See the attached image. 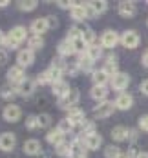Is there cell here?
Returning <instances> with one entry per match:
<instances>
[{
	"instance_id": "obj_1",
	"label": "cell",
	"mask_w": 148,
	"mask_h": 158,
	"mask_svg": "<svg viewBox=\"0 0 148 158\" xmlns=\"http://www.w3.org/2000/svg\"><path fill=\"white\" fill-rule=\"evenodd\" d=\"M22 42H28V31H26L24 26H15V27L9 31V35L6 36L4 46L7 49H16Z\"/></svg>"
},
{
	"instance_id": "obj_2",
	"label": "cell",
	"mask_w": 148,
	"mask_h": 158,
	"mask_svg": "<svg viewBox=\"0 0 148 158\" xmlns=\"http://www.w3.org/2000/svg\"><path fill=\"white\" fill-rule=\"evenodd\" d=\"M112 82V89L115 91H119V93H124L126 91V87L130 85V75H126V73H115L114 77L110 78Z\"/></svg>"
},
{
	"instance_id": "obj_3",
	"label": "cell",
	"mask_w": 148,
	"mask_h": 158,
	"mask_svg": "<svg viewBox=\"0 0 148 158\" xmlns=\"http://www.w3.org/2000/svg\"><path fill=\"white\" fill-rule=\"evenodd\" d=\"M121 42V35L114 29H106V31L101 35V46L108 49H114L117 44Z\"/></svg>"
},
{
	"instance_id": "obj_4",
	"label": "cell",
	"mask_w": 148,
	"mask_h": 158,
	"mask_svg": "<svg viewBox=\"0 0 148 158\" xmlns=\"http://www.w3.org/2000/svg\"><path fill=\"white\" fill-rule=\"evenodd\" d=\"M139 42H141V36H139V33L133 31V29H128V31H124L121 35V44L126 49H135L139 46Z\"/></svg>"
},
{
	"instance_id": "obj_5",
	"label": "cell",
	"mask_w": 148,
	"mask_h": 158,
	"mask_svg": "<svg viewBox=\"0 0 148 158\" xmlns=\"http://www.w3.org/2000/svg\"><path fill=\"white\" fill-rule=\"evenodd\" d=\"M79 98H81V93H79L77 89H71L62 100H59V107H61V109H66V111L73 109V107H77Z\"/></svg>"
},
{
	"instance_id": "obj_6",
	"label": "cell",
	"mask_w": 148,
	"mask_h": 158,
	"mask_svg": "<svg viewBox=\"0 0 148 158\" xmlns=\"http://www.w3.org/2000/svg\"><path fill=\"white\" fill-rule=\"evenodd\" d=\"M114 111H115V104L114 102H101L99 106H95V109H93V116L95 118H108V116H112L114 114Z\"/></svg>"
},
{
	"instance_id": "obj_7",
	"label": "cell",
	"mask_w": 148,
	"mask_h": 158,
	"mask_svg": "<svg viewBox=\"0 0 148 158\" xmlns=\"http://www.w3.org/2000/svg\"><path fill=\"white\" fill-rule=\"evenodd\" d=\"M7 82L11 84V85H20L24 80H26V75H24V69L22 67H18V65H13V67H9L7 69Z\"/></svg>"
},
{
	"instance_id": "obj_8",
	"label": "cell",
	"mask_w": 148,
	"mask_h": 158,
	"mask_svg": "<svg viewBox=\"0 0 148 158\" xmlns=\"http://www.w3.org/2000/svg\"><path fill=\"white\" fill-rule=\"evenodd\" d=\"M2 116H4V120H6V122H18V120H20V116H22V109H20L16 104H9V106H6V107H4Z\"/></svg>"
},
{
	"instance_id": "obj_9",
	"label": "cell",
	"mask_w": 148,
	"mask_h": 158,
	"mask_svg": "<svg viewBox=\"0 0 148 158\" xmlns=\"http://www.w3.org/2000/svg\"><path fill=\"white\" fill-rule=\"evenodd\" d=\"M35 62V53L31 49H20L18 55H16V65L18 67H29L31 64Z\"/></svg>"
},
{
	"instance_id": "obj_10",
	"label": "cell",
	"mask_w": 148,
	"mask_h": 158,
	"mask_svg": "<svg viewBox=\"0 0 148 158\" xmlns=\"http://www.w3.org/2000/svg\"><path fill=\"white\" fill-rule=\"evenodd\" d=\"M115 109H121V111H126L130 109L132 106H133V96L130 95V93H119L117 95V98H115Z\"/></svg>"
},
{
	"instance_id": "obj_11",
	"label": "cell",
	"mask_w": 148,
	"mask_h": 158,
	"mask_svg": "<svg viewBox=\"0 0 148 158\" xmlns=\"http://www.w3.org/2000/svg\"><path fill=\"white\" fill-rule=\"evenodd\" d=\"M16 145V136L13 133H2L0 135V149L2 151H6V153H9V151H13Z\"/></svg>"
},
{
	"instance_id": "obj_12",
	"label": "cell",
	"mask_w": 148,
	"mask_h": 158,
	"mask_svg": "<svg viewBox=\"0 0 148 158\" xmlns=\"http://www.w3.org/2000/svg\"><path fill=\"white\" fill-rule=\"evenodd\" d=\"M84 138V143H86V149L88 151H97L99 147L102 145V136L99 133H92L88 136H82Z\"/></svg>"
},
{
	"instance_id": "obj_13",
	"label": "cell",
	"mask_w": 148,
	"mask_h": 158,
	"mask_svg": "<svg viewBox=\"0 0 148 158\" xmlns=\"http://www.w3.org/2000/svg\"><path fill=\"white\" fill-rule=\"evenodd\" d=\"M117 11H119V15L124 16V18H132V16H135V13H137V7H135L133 2H119Z\"/></svg>"
},
{
	"instance_id": "obj_14",
	"label": "cell",
	"mask_w": 148,
	"mask_h": 158,
	"mask_svg": "<svg viewBox=\"0 0 148 158\" xmlns=\"http://www.w3.org/2000/svg\"><path fill=\"white\" fill-rule=\"evenodd\" d=\"M35 87H37V84H35V80L31 78H26L20 85H16V93L20 96H31L35 93Z\"/></svg>"
},
{
	"instance_id": "obj_15",
	"label": "cell",
	"mask_w": 148,
	"mask_h": 158,
	"mask_svg": "<svg viewBox=\"0 0 148 158\" xmlns=\"http://www.w3.org/2000/svg\"><path fill=\"white\" fill-rule=\"evenodd\" d=\"M130 136V129L126 126H115L112 129V140L114 142H124Z\"/></svg>"
},
{
	"instance_id": "obj_16",
	"label": "cell",
	"mask_w": 148,
	"mask_h": 158,
	"mask_svg": "<svg viewBox=\"0 0 148 158\" xmlns=\"http://www.w3.org/2000/svg\"><path fill=\"white\" fill-rule=\"evenodd\" d=\"M48 29H49L48 18H35V20L31 22V31H33V35H37V36L44 35Z\"/></svg>"
},
{
	"instance_id": "obj_17",
	"label": "cell",
	"mask_w": 148,
	"mask_h": 158,
	"mask_svg": "<svg viewBox=\"0 0 148 158\" xmlns=\"http://www.w3.org/2000/svg\"><path fill=\"white\" fill-rule=\"evenodd\" d=\"M71 124H73V127H79L84 122V111L79 109V107H73V109L68 111V116H66Z\"/></svg>"
},
{
	"instance_id": "obj_18",
	"label": "cell",
	"mask_w": 148,
	"mask_h": 158,
	"mask_svg": "<svg viewBox=\"0 0 148 158\" xmlns=\"http://www.w3.org/2000/svg\"><path fill=\"white\" fill-rule=\"evenodd\" d=\"M93 60L84 53V55H79V60H77V67L79 71H84V73H93Z\"/></svg>"
},
{
	"instance_id": "obj_19",
	"label": "cell",
	"mask_w": 148,
	"mask_h": 158,
	"mask_svg": "<svg viewBox=\"0 0 148 158\" xmlns=\"http://www.w3.org/2000/svg\"><path fill=\"white\" fill-rule=\"evenodd\" d=\"M90 96L93 100H97L99 104L101 102H106V96H108V87L106 85H93L90 89Z\"/></svg>"
},
{
	"instance_id": "obj_20",
	"label": "cell",
	"mask_w": 148,
	"mask_h": 158,
	"mask_svg": "<svg viewBox=\"0 0 148 158\" xmlns=\"http://www.w3.org/2000/svg\"><path fill=\"white\" fill-rule=\"evenodd\" d=\"M70 15L71 18L75 20V22H82V20H86L88 15H86V9H84V4H73V7L70 9Z\"/></svg>"
},
{
	"instance_id": "obj_21",
	"label": "cell",
	"mask_w": 148,
	"mask_h": 158,
	"mask_svg": "<svg viewBox=\"0 0 148 158\" xmlns=\"http://www.w3.org/2000/svg\"><path fill=\"white\" fill-rule=\"evenodd\" d=\"M40 151H42V149H40V142H38L37 138H29V140L24 142V153H26V155L35 156V155H38Z\"/></svg>"
},
{
	"instance_id": "obj_22",
	"label": "cell",
	"mask_w": 148,
	"mask_h": 158,
	"mask_svg": "<svg viewBox=\"0 0 148 158\" xmlns=\"http://www.w3.org/2000/svg\"><path fill=\"white\" fill-rule=\"evenodd\" d=\"M51 91H53V95L57 96L59 100H62V98L71 91V89H70V85L66 84L64 80H61V82H57V84H53V85H51Z\"/></svg>"
},
{
	"instance_id": "obj_23",
	"label": "cell",
	"mask_w": 148,
	"mask_h": 158,
	"mask_svg": "<svg viewBox=\"0 0 148 158\" xmlns=\"http://www.w3.org/2000/svg\"><path fill=\"white\" fill-rule=\"evenodd\" d=\"M112 78L104 69H95L93 73H92V80H93V85H106L108 84V80Z\"/></svg>"
},
{
	"instance_id": "obj_24",
	"label": "cell",
	"mask_w": 148,
	"mask_h": 158,
	"mask_svg": "<svg viewBox=\"0 0 148 158\" xmlns=\"http://www.w3.org/2000/svg\"><path fill=\"white\" fill-rule=\"evenodd\" d=\"M59 56L61 58H66V56H70V55H75V49H73V42H70V40H62L61 44H59Z\"/></svg>"
},
{
	"instance_id": "obj_25",
	"label": "cell",
	"mask_w": 148,
	"mask_h": 158,
	"mask_svg": "<svg viewBox=\"0 0 148 158\" xmlns=\"http://www.w3.org/2000/svg\"><path fill=\"white\" fill-rule=\"evenodd\" d=\"M46 73V77H48V80H49V84L53 85V84H57V82H61L62 80V69H59V67H53V65H49V69H46L44 71Z\"/></svg>"
},
{
	"instance_id": "obj_26",
	"label": "cell",
	"mask_w": 148,
	"mask_h": 158,
	"mask_svg": "<svg viewBox=\"0 0 148 158\" xmlns=\"http://www.w3.org/2000/svg\"><path fill=\"white\" fill-rule=\"evenodd\" d=\"M46 140H48V142L51 143V145H55V147H57L59 143L64 142V135H62V133H61V131H59V129L55 127V129L48 131V135H46Z\"/></svg>"
},
{
	"instance_id": "obj_27",
	"label": "cell",
	"mask_w": 148,
	"mask_h": 158,
	"mask_svg": "<svg viewBox=\"0 0 148 158\" xmlns=\"http://www.w3.org/2000/svg\"><path fill=\"white\" fill-rule=\"evenodd\" d=\"M110 77H114L115 73H119L117 71V56L115 55H108V58L104 60V67H102Z\"/></svg>"
},
{
	"instance_id": "obj_28",
	"label": "cell",
	"mask_w": 148,
	"mask_h": 158,
	"mask_svg": "<svg viewBox=\"0 0 148 158\" xmlns=\"http://www.w3.org/2000/svg\"><path fill=\"white\" fill-rule=\"evenodd\" d=\"M16 95H18V93H16V87L11 85V84H6V85H2V89H0V96H2L4 100H7V102L15 100Z\"/></svg>"
},
{
	"instance_id": "obj_29",
	"label": "cell",
	"mask_w": 148,
	"mask_h": 158,
	"mask_svg": "<svg viewBox=\"0 0 148 158\" xmlns=\"http://www.w3.org/2000/svg\"><path fill=\"white\" fill-rule=\"evenodd\" d=\"M44 48V40H42V36H37V35H33L28 38V49H31L33 53L35 51H38V49Z\"/></svg>"
},
{
	"instance_id": "obj_30",
	"label": "cell",
	"mask_w": 148,
	"mask_h": 158,
	"mask_svg": "<svg viewBox=\"0 0 148 158\" xmlns=\"http://www.w3.org/2000/svg\"><path fill=\"white\" fill-rule=\"evenodd\" d=\"M86 55H88L93 62H95V60H99V58L102 56V46H101V42H99V44H93V46H88Z\"/></svg>"
},
{
	"instance_id": "obj_31",
	"label": "cell",
	"mask_w": 148,
	"mask_h": 158,
	"mask_svg": "<svg viewBox=\"0 0 148 158\" xmlns=\"http://www.w3.org/2000/svg\"><path fill=\"white\" fill-rule=\"evenodd\" d=\"M55 153L59 155V156H70L71 158V142H62L59 143L57 147H55Z\"/></svg>"
},
{
	"instance_id": "obj_32",
	"label": "cell",
	"mask_w": 148,
	"mask_h": 158,
	"mask_svg": "<svg viewBox=\"0 0 148 158\" xmlns=\"http://www.w3.org/2000/svg\"><path fill=\"white\" fill-rule=\"evenodd\" d=\"M88 6H90V7L93 9V13H95L97 16H99V15H102V13H104V11L108 9V4H106L104 0H97V2H88Z\"/></svg>"
},
{
	"instance_id": "obj_33",
	"label": "cell",
	"mask_w": 148,
	"mask_h": 158,
	"mask_svg": "<svg viewBox=\"0 0 148 158\" xmlns=\"http://www.w3.org/2000/svg\"><path fill=\"white\" fill-rule=\"evenodd\" d=\"M37 6H38V2H35V0H22V2H18V9H20V11H24V13L35 11V9H37Z\"/></svg>"
},
{
	"instance_id": "obj_34",
	"label": "cell",
	"mask_w": 148,
	"mask_h": 158,
	"mask_svg": "<svg viewBox=\"0 0 148 158\" xmlns=\"http://www.w3.org/2000/svg\"><path fill=\"white\" fill-rule=\"evenodd\" d=\"M82 40H84L88 46H93V44H97V42H95V40H97V36H95L93 29H90V27H88V29H84V31H82Z\"/></svg>"
},
{
	"instance_id": "obj_35",
	"label": "cell",
	"mask_w": 148,
	"mask_h": 158,
	"mask_svg": "<svg viewBox=\"0 0 148 158\" xmlns=\"http://www.w3.org/2000/svg\"><path fill=\"white\" fill-rule=\"evenodd\" d=\"M82 31L84 29H79V27H71L68 35H66V40H70V42H75V40H81L82 38Z\"/></svg>"
},
{
	"instance_id": "obj_36",
	"label": "cell",
	"mask_w": 148,
	"mask_h": 158,
	"mask_svg": "<svg viewBox=\"0 0 148 158\" xmlns=\"http://www.w3.org/2000/svg\"><path fill=\"white\" fill-rule=\"evenodd\" d=\"M37 122H38V129H44V127H49L51 126V116L48 113H42L37 116Z\"/></svg>"
},
{
	"instance_id": "obj_37",
	"label": "cell",
	"mask_w": 148,
	"mask_h": 158,
	"mask_svg": "<svg viewBox=\"0 0 148 158\" xmlns=\"http://www.w3.org/2000/svg\"><path fill=\"white\" fill-rule=\"evenodd\" d=\"M57 129H59L62 135H68V133H71V129H73V124H71L68 118H64V120H61V122H59Z\"/></svg>"
},
{
	"instance_id": "obj_38",
	"label": "cell",
	"mask_w": 148,
	"mask_h": 158,
	"mask_svg": "<svg viewBox=\"0 0 148 158\" xmlns=\"http://www.w3.org/2000/svg\"><path fill=\"white\" fill-rule=\"evenodd\" d=\"M119 155H121V149L117 145H108L104 149V158H117Z\"/></svg>"
},
{
	"instance_id": "obj_39",
	"label": "cell",
	"mask_w": 148,
	"mask_h": 158,
	"mask_svg": "<svg viewBox=\"0 0 148 158\" xmlns=\"http://www.w3.org/2000/svg\"><path fill=\"white\" fill-rule=\"evenodd\" d=\"M73 49H75L77 55H84V53L88 51V44H86L82 38L81 40H75V42H73Z\"/></svg>"
},
{
	"instance_id": "obj_40",
	"label": "cell",
	"mask_w": 148,
	"mask_h": 158,
	"mask_svg": "<svg viewBox=\"0 0 148 158\" xmlns=\"http://www.w3.org/2000/svg\"><path fill=\"white\" fill-rule=\"evenodd\" d=\"M26 127L33 131V129H38V122H37V116H28L26 118Z\"/></svg>"
},
{
	"instance_id": "obj_41",
	"label": "cell",
	"mask_w": 148,
	"mask_h": 158,
	"mask_svg": "<svg viewBox=\"0 0 148 158\" xmlns=\"http://www.w3.org/2000/svg\"><path fill=\"white\" fill-rule=\"evenodd\" d=\"M137 126H139V129H141V131H145V133H148V114H143V116L139 118Z\"/></svg>"
},
{
	"instance_id": "obj_42",
	"label": "cell",
	"mask_w": 148,
	"mask_h": 158,
	"mask_svg": "<svg viewBox=\"0 0 148 158\" xmlns=\"http://www.w3.org/2000/svg\"><path fill=\"white\" fill-rule=\"evenodd\" d=\"M35 84H37V85H46V84H49V80H48V77H46V73H40V75H37Z\"/></svg>"
},
{
	"instance_id": "obj_43",
	"label": "cell",
	"mask_w": 148,
	"mask_h": 158,
	"mask_svg": "<svg viewBox=\"0 0 148 158\" xmlns=\"http://www.w3.org/2000/svg\"><path fill=\"white\" fill-rule=\"evenodd\" d=\"M6 62H7V51L0 48V65H4Z\"/></svg>"
},
{
	"instance_id": "obj_44",
	"label": "cell",
	"mask_w": 148,
	"mask_h": 158,
	"mask_svg": "<svg viewBox=\"0 0 148 158\" xmlns=\"http://www.w3.org/2000/svg\"><path fill=\"white\" fill-rule=\"evenodd\" d=\"M48 26L49 27H57L59 26V18L57 16H48Z\"/></svg>"
},
{
	"instance_id": "obj_45",
	"label": "cell",
	"mask_w": 148,
	"mask_h": 158,
	"mask_svg": "<svg viewBox=\"0 0 148 158\" xmlns=\"http://www.w3.org/2000/svg\"><path fill=\"white\" fill-rule=\"evenodd\" d=\"M139 89H141V93H143L145 96H148V78L141 82V87H139Z\"/></svg>"
},
{
	"instance_id": "obj_46",
	"label": "cell",
	"mask_w": 148,
	"mask_h": 158,
	"mask_svg": "<svg viewBox=\"0 0 148 158\" xmlns=\"http://www.w3.org/2000/svg\"><path fill=\"white\" fill-rule=\"evenodd\" d=\"M128 156H130V158H137V156H139V151L135 149V145H132V147H130V151H128Z\"/></svg>"
},
{
	"instance_id": "obj_47",
	"label": "cell",
	"mask_w": 148,
	"mask_h": 158,
	"mask_svg": "<svg viewBox=\"0 0 148 158\" xmlns=\"http://www.w3.org/2000/svg\"><path fill=\"white\" fill-rule=\"evenodd\" d=\"M141 64H143L145 67H148V49L143 53V56H141Z\"/></svg>"
},
{
	"instance_id": "obj_48",
	"label": "cell",
	"mask_w": 148,
	"mask_h": 158,
	"mask_svg": "<svg viewBox=\"0 0 148 158\" xmlns=\"http://www.w3.org/2000/svg\"><path fill=\"white\" fill-rule=\"evenodd\" d=\"M130 142H135L137 140V131H130V136H128Z\"/></svg>"
},
{
	"instance_id": "obj_49",
	"label": "cell",
	"mask_w": 148,
	"mask_h": 158,
	"mask_svg": "<svg viewBox=\"0 0 148 158\" xmlns=\"http://www.w3.org/2000/svg\"><path fill=\"white\" fill-rule=\"evenodd\" d=\"M4 42H6V35L2 33V29H0V48L4 46Z\"/></svg>"
},
{
	"instance_id": "obj_50",
	"label": "cell",
	"mask_w": 148,
	"mask_h": 158,
	"mask_svg": "<svg viewBox=\"0 0 148 158\" xmlns=\"http://www.w3.org/2000/svg\"><path fill=\"white\" fill-rule=\"evenodd\" d=\"M7 6H9L7 0H0V7H7Z\"/></svg>"
},
{
	"instance_id": "obj_51",
	"label": "cell",
	"mask_w": 148,
	"mask_h": 158,
	"mask_svg": "<svg viewBox=\"0 0 148 158\" xmlns=\"http://www.w3.org/2000/svg\"><path fill=\"white\" fill-rule=\"evenodd\" d=\"M117 158H130V156H128V153H123V151H121V155H119Z\"/></svg>"
},
{
	"instance_id": "obj_52",
	"label": "cell",
	"mask_w": 148,
	"mask_h": 158,
	"mask_svg": "<svg viewBox=\"0 0 148 158\" xmlns=\"http://www.w3.org/2000/svg\"><path fill=\"white\" fill-rule=\"evenodd\" d=\"M137 158H148V153H139V156Z\"/></svg>"
},
{
	"instance_id": "obj_53",
	"label": "cell",
	"mask_w": 148,
	"mask_h": 158,
	"mask_svg": "<svg viewBox=\"0 0 148 158\" xmlns=\"http://www.w3.org/2000/svg\"><path fill=\"white\" fill-rule=\"evenodd\" d=\"M71 158H86V156H71Z\"/></svg>"
}]
</instances>
